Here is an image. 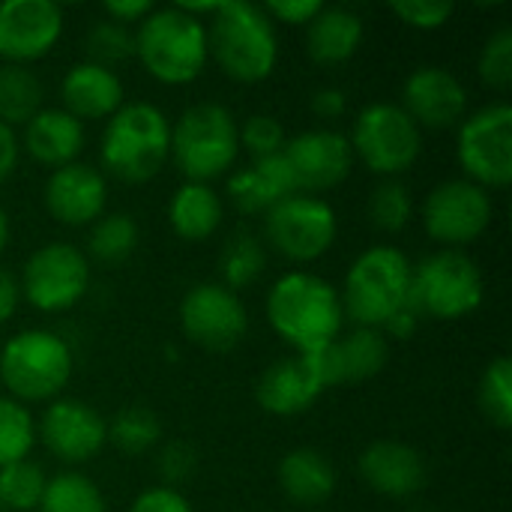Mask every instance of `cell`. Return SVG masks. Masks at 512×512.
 I'll list each match as a JSON object with an SVG mask.
<instances>
[{
    "label": "cell",
    "instance_id": "cell-1",
    "mask_svg": "<svg viewBox=\"0 0 512 512\" xmlns=\"http://www.w3.org/2000/svg\"><path fill=\"white\" fill-rule=\"evenodd\" d=\"M267 321L294 354H315L342 336L339 288L309 270L282 273L267 294Z\"/></svg>",
    "mask_w": 512,
    "mask_h": 512
},
{
    "label": "cell",
    "instance_id": "cell-2",
    "mask_svg": "<svg viewBox=\"0 0 512 512\" xmlns=\"http://www.w3.org/2000/svg\"><path fill=\"white\" fill-rule=\"evenodd\" d=\"M207 48L219 69L240 84H258L279 63V33L264 6L219 0L207 24Z\"/></svg>",
    "mask_w": 512,
    "mask_h": 512
},
{
    "label": "cell",
    "instance_id": "cell-3",
    "mask_svg": "<svg viewBox=\"0 0 512 512\" xmlns=\"http://www.w3.org/2000/svg\"><path fill=\"white\" fill-rule=\"evenodd\" d=\"M99 156L111 177L147 183L171 159V120L153 102H123L105 123Z\"/></svg>",
    "mask_w": 512,
    "mask_h": 512
},
{
    "label": "cell",
    "instance_id": "cell-4",
    "mask_svg": "<svg viewBox=\"0 0 512 512\" xmlns=\"http://www.w3.org/2000/svg\"><path fill=\"white\" fill-rule=\"evenodd\" d=\"M135 57L150 78L168 87L192 84L207 60V24L177 6L153 9L135 24Z\"/></svg>",
    "mask_w": 512,
    "mask_h": 512
},
{
    "label": "cell",
    "instance_id": "cell-5",
    "mask_svg": "<svg viewBox=\"0 0 512 512\" xmlns=\"http://www.w3.org/2000/svg\"><path fill=\"white\" fill-rule=\"evenodd\" d=\"M411 258L396 246H369L354 258L339 291L342 312L357 327L384 330V324L408 306Z\"/></svg>",
    "mask_w": 512,
    "mask_h": 512
},
{
    "label": "cell",
    "instance_id": "cell-6",
    "mask_svg": "<svg viewBox=\"0 0 512 512\" xmlns=\"http://www.w3.org/2000/svg\"><path fill=\"white\" fill-rule=\"evenodd\" d=\"M72 366V348L54 330H21L0 348V381L21 405L60 399Z\"/></svg>",
    "mask_w": 512,
    "mask_h": 512
},
{
    "label": "cell",
    "instance_id": "cell-7",
    "mask_svg": "<svg viewBox=\"0 0 512 512\" xmlns=\"http://www.w3.org/2000/svg\"><path fill=\"white\" fill-rule=\"evenodd\" d=\"M234 114L219 102L189 105L171 126V159L192 183L222 177L240 153V132Z\"/></svg>",
    "mask_w": 512,
    "mask_h": 512
},
{
    "label": "cell",
    "instance_id": "cell-8",
    "mask_svg": "<svg viewBox=\"0 0 512 512\" xmlns=\"http://www.w3.org/2000/svg\"><path fill=\"white\" fill-rule=\"evenodd\" d=\"M483 306V273L459 249H438L411 273L408 309L423 318L459 321Z\"/></svg>",
    "mask_w": 512,
    "mask_h": 512
},
{
    "label": "cell",
    "instance_id": "cell-9",
    "mask_svg": "<svg viewBox=\"0 0 512 512\" xmlns=\"http://www.w3.org/2000/svg\"><path fill=\"white\" fill-rule=\"evenodd\" d=\"M354 159L384 180H399L423 153V129L393 102L366 105L348 135Z\"/></svg>",
    "mask_w": 512,
    "mask_h": 512
},
{
    "label": "cell",
    "instance_id": "cell-10",
    "mask_svg": "<svg viewBox=\"0 0 512 512\" xmlns=\"http://www.w3.org/2000/svg\"><path fill=\"white\" fill-rule=\"evenodd\" d=\"M264 237L285 261L312 264L333 249L339 219L321 195L294 192L264 213Z\"/></svg>",
    "mask_w": 512,
    "mask_h": 512
},
{
    "label": "cell",
    "instance_id": "cell-11",
    "mask_svg": "<svg viewBox=\"0 0 512 512\" xmlns=\"http://www.w3.org/2000/svg\"><path fill=\"white\" fill-rule=\"evenodd\" d=\"M456 159L465 180L489 189H507L512 180V108L492 102L459 123Z\"/></svg>",
    "mask_w": 512,
    "mask_h": 512
},
{
    "label": "cell",
    "instance_id": "cell-12",
    "mask_svg": "<svg viewBox=\"0 0 512 512\" xmlns=\"http://www.w3.org/2000/svg\"><path fill=\"white\" fill-rule=\"evenodd\" d=\"M90 288V261L72 243L39 246L21 270L18 291L36 312L54 315L78 306Z\"/></svg>",
    "mask_w": 512,
    "mask_h": 512
},
{
    "label": "cell",
    "instance_id": "cell-13",
    "mask_svg": "<svg viewBox=\"0 0 512 512\" xmlns=\"http://www.w3.org/2000/svg\"><path fill=\"white\" fill-rule=\"evenodd\" d=\"M492 210V195L483 186L465 177L444 180L423 201V228L438 246L462 252L486 234Z\"/></svg>",
    "mask_w": 512,
    "mask_h": 512
},
{
    "label": "cell",
    "instance_id": "cell-14",
    "mask_svg": "<svg viewBox=\"0 0 512 512\" xmlns=\"http://www.w3.org/2000/svg\"><path fill=\"white\" fill-rule=\"evenodd\" d=\"M180 327L189 342L207 351H231L249 330V312L240 294L219 282H201L186 291L180 303Z\"/></svg>",
    "mask_w": 512,
    "mask_h": 512
},
{
    "label": "cell",
    "instance_id": "cell-15",
    "mask_svg": "<svg viewBox=\"0 0 512 512\" xmlns=\"http://www.w3.org/2000/svg\"><path fill=\"white\" fill-rule=\"evenodd\" d=\"M36 438L54 459L66 465H84L105 450L108 423L93 405L60 396L45 405L36 423Z\"/></svg>",
    "mask_w": 512,
    "mask_h": 512
},
{
    "label": "cell",
    "instance_id": "cell-16",
    "mask_svg": "<svg viewBox=\"0 0 512 512\" xmlns=\"http://www.w3.org/2000/svg\"><path fill=\"white\" fill-rule=\"evenodd\" d=\"M282 159L291 171L294 189L303 195L336 189L354 168L351 141L336 129H306L288 138Z\"/></svg>",
    "mask_w": 512,
    "mask_h": 512
},
{
    "label": "cell",
    "instance_id": "cell-17",
    "mask_svg": "<svg viewBox=\"0 0 512 512\" xmlns=\"http://www.w3.org/2000/svg\"><path fill=\"white\" fill-rule=\"evenodd\" d=\"M63 36V9L51 0L0 3V60L30 66L51 54Z\"/></svg>",
    "mask_w": 512,
    "mask_h": 512
},
{
    "label": "cell",
    "instance_id": "cell-18",
    "mask_svg": "<svg viewBox=\"0 0 512 512\" xmlns=\"http://www.w3.org/2000/svg\"><path fill=\"white\" fill-rule=\"evenodd\" d=\"M327 390L330 381L321 363V351H315L270 363L255 384V399L273 417H297L306 414Z\"/></svg>",
    "mask_w": 512,
    "mask_h": 512
},
{
    "label": "cell",
    "instance_id": "cell-19",
    "mask_svg": "<svg viewBox=\"0 0 512 512\" xmlns=\"http://www.w3.org/2000/svg\"><path fill=\"white\" fill-rule=\"evenodd\" d=\"M402 111L420 129H450L465 120L468 90L444 66H420L402 84Z\"/></svg>",
    "mask_w": 512,
    "mask_h": 512
},
{
    "label": "cell",
    "instance_id": "cell-20",
    "mask_svg": "<svg viewBox=\"0 0 512 512\" xmlns=\"http://www.w3.org/2000/svg\"><path fill=\"white\" fill-rule=\"evenodd\" d=\"M42 204L48 216L66 228L93 225L108 204L105 174L87 162H69L63 168H54L45 180Z\"/></svg>",
    "mask_w": 512,
    "mask_h": 512
},
{
    "label": "cell",
    "instance_id": "cell-21",
    "mask_svg": "<svg viewBox=\"0 0 512 512\" xmlns=\"http://www.w3.org/2000/svg\"><path fill=\"white\" fill-rule=\"evenodd\" d=\"M360 477L369 489H375L384 498H411L417 495L426 480L429 468L420 450L402 441H375L360 453Z\"/></svg>",
    "mask_w": 512,
    "mask_h": 512
},
{
    "label": "cell",
    "instance_id": "cell-22",
    "mask_svg": "<svg viewBox=\"0 0 512 512\" xmlns=\"http://www.w3.org/2000/svg\"><path fill=\"white\" fill-rule=\"evenodd\" d=\"M390 360V339L381 330L354 327L351 333H342L333 345L321 351V363L333 387H354L363 381H372Z\"/></svg>",
    "mask_w": 512,
    "mask_h": 512
},
{
    "label": "cell",
    "instance_id": "cell-23",
    "mask_svg": "<svg viewBox=\"0 0 512 512\" xmlns=\"http://www.w3.org/2000/svg\"><path fill=\"white\" fill-rule=\"evenodd\" d=\"M123 81L114 69H105L99 63L81 60L66 69L60 81V99L63 111H69L75 120H108L123 105Z\"/></svg>",
    "mask_w": 512,
    "mask_h": 512
},
{
    "label": "cell",
    "instance_id": "cell-24",
    "mask_svg": "<svg viewBox=\"0 0 512 512\" xmlns=\"http://www.w3.org/2000/svg\"><path fill=\"white\" fill-rule=\"evenodd\" d=\"M21 147L27 156L45 168H63L69 162H78L84 150V123L75 120L63 108H42L27 126Z\"/></svg>",
    "mask_w": 512,
    "mask_h": 512
},
{
    "label": "cell",
    "instance_id": "cell-25",
    "mask_svg": "<svg viewBox=\"0 0 512 512\" xmlns=\"http://www.w3.org/2000/svg\"><path fill=\"white\" fill-rule=\"evenodd\" d=\"M294 192L297 189L282 153L270 159H252V165L228 177V198L246 216H264Z\"/></svg>",
    "mask_w": 512,
    "mask_h": 512
},
{
    "label": "cell",
    "instance_id": "cell-26",
    "mask_svg": "<svg viewBox=\"0 0 512 512\" xmlns=\"http://www.w3.org/2000/svg\"><path fill=\"white\" fill-rule=\"evenodd\" d=\"M363 36L366 24L351 6H321L306 24V51L318 66H342L360 51Z\"/></svg>",
    "mask_w": 512,
    "mask_h": 512
},
{
    "label": "cell",
    "instance_id": "cell-27",
    "mask_svg": "<svg viewBox=\"0 0 512 512\" xmlns=\"http://www.w3.org/2000/svg\"><path fill=\"white\" fill-rule=\"evenodd\" d=\"M279 489L297 507H321L336 492V468L321 450L297 447L279 462Z\"/></svg>",
    "mask_w": 512,
    "mask_h": 512
},
{
    "label": "cell",
    "instance_id": "cell-28",
    "mask_svg": "<svg viewBox=\"0 0 512 512\" xmlns=\"http://www.w3.org/2000/svg\"><path fill=\"white\" fill-rule=\"evenodd\" d=\"M165 216H168L171 231L180 240L201 243V240H210L222 228L225 204H222L219 192L210 183H192V180H186L168 198V213Z\"/></svg>",
    "mask_w": 512,
    "mask_h": 512
},
{
    "label": "cell",
    "instance_id": "cell-29",
    "mask_svg": "<svg viewBox=\"0 0 512 512\" xmlns=\"http://www.w3.org/2000/svg\"><path fill=\"white\" fill-rule=\"evenodd\" d=\"M141 243V228L129 213H102L87 234V261L93 258L102 267L126 264Z\"/></svg>",
    "mask_w": 512,
    "mask_h": 512
},
{
    "label": "cell",
    "instance_id": "cell-30",
    "mask_svg": "<svg viewBox=\"0 0 512 512\" xmlns=\"http://www.w3.org/2000/svg\"><path fill=\"white\" fill-rule=\"evenodd\" d=\"M45 87L30 66L0 63V123L27 126L42 111Z\"/></svg>",
    "mask_w": 512,
    "mask_h": 512
},
{
    "label": "cell",
    "instance_id": "cell-31",
    "mask_svg": "<svg viewBox=\"0 0 512 512\" xmlns=\"http://www.w3.org/2000/svg\"><path fill=\"white\" fill-rule=\"evenodd\" d=\"M267 270V249L264 243L249 234V231H237L219 252V285H225L228 291H243L249 285H255Z\"/></svg>",
    "mask_w": 512,
    "mask_h": 512
},
{
    "label": "cell",
    "instance_id": "cell-32",
    "mask_svg": "<svg viewBox=\"0 0 512 512\" xmlns=\"http://www.w3.org/2000/svg\"><path fill=\"white\" fill-rule=\"evenodd\" d=\"M39 512H108L102 489L81 471H63L48 477Z\"/></svg>",
    "mask_w": 512,
    "mask_h": 512
},
{
    "label": "cell",
    "instance_id": "cell-33",
    "mask_svg": "<svg viewBox=\"0 0 512 512\" xmlns=\"http://www.w3.org/2000/svg\"><path fill=\"white\" fill-rule=\"evenodd\" d=\"M162 438V423L159 417L144 408V405H129L114 414L108 423V444L120 450L123 456H147Z\"/></svg>",
    "mask_w": 512,
    "mask_h": 512
},
{
    "label": "cell",
    "instance_id": "cell-34",
    "mask_svg": "<svg viewBox=\"0 0 512 512\" xmlns=\"http://www.w3.org/2000/svg\"><path fill=\"white\" fill-rule=\"evenodd\" d=\"M45 483V471L30 459L0 468V512H33L42 501Z\"/></svg>",
    "mask_w": 512,
    "mask_h": 512
},
{
    "label": "cell",
    "instance_id": "cell-35",
    "mask_svg": "<svg viewBox=\"0 0 512 512\" xmlns=\"http://www.w3.org/2000/svg\"><path fill=\"white\" fill-rule=\"evenodd\" d=\"M36 444V423L27 405L0 396V468L30 456Z\"/></svg>",
    "mask_w": 512,
    "mask_h": 512
},
{
    "label": "cell",
    "instance_id": "cell-36",
    "mask_svg": "<svg viewBox=\"0 0 512 512\" xmlns=\"http://www.w3.org/2000/svg\"><path fill=\"white\" fill-rule=\"evenodd\" d=\"M369 219L384 234H399L414 219V195L402 180H381L369 198Z\"/></svg>",
    "mask_w": 512,
    "mask_h": 512
},
{
    "label": "cell",
    "instance_id": "cell-37",
    "mask_svg": "<svg viewBox=\"0 0 512 512\" xmlns=\"http://www.w3.org/2000/svg\"><path fill=\"white\" fill-rule=\"evenodd\" d=\"M84 48H87L90 63L114 69V66L126 63L129 57H135V36L129 27L99 18V21H93V27L84 36Z\"/></svg>",
    "mask_w": 512,
    "mask_h": 512
},
{
    "label": "cell",
    "instance_id": "cell-38",
    "mask_svg": "<svg viewBox=\"0 0 512 512\" xmlns=\"http://www.w3.org/2000/svg\"><path fill=\"white\" fill-rule=\"evenodd\" d=\"M480 408L492 426H512V363L510 357H495L480 378Z\"/></svg>",
    "mask_w": 512,
    "mask_h": 512
},
{
    "label": "cell",
    "instance_id": "cell-39",
    "mask_svg": "<svg viewBox=\"0 0 512 512\" xmlns=\"http://www.w3.org/2000/svg\"><path fill=\"white\" fill-rule=\"evenodd\" d=\"M477 72L483 84L492 90H507L512 84V30L498 27L486 42L477 57Z\"/></svg>",
    "mask_w": 512,
    "mask_h": 512
},
{
    "label": "cell",
    "instance_id": "cell-40",
    "mask_svg": "<svg viewBox=\"0 0 512 512\" xmlns=\"http://www.w3.org/2000/svg\"><path fill=\"white\" fill-rule=\"evenodd\" d=\"M237 132H240V150H249L252 159L279 156L288 141L282 123L273 114H252L237 126Z\"/></svg>",
    "mask_w": 512,
    "mask_h": 512
},
{
    "label": "cell",
    "instance_id": "cell-41",
    "mask_svg": "<svg viewBox=\"0 0 512 512\" xmlns=\"http://www.w3.org/2000/svg\"><path fill=\"white\" fill-rule=\"evenodd\" d=\"M390 9L396 18H402L414 30H438L456 12L450 0H396L390 3Z\"/></svg>",
    "mask_w": 512,
    "mask_h": 512
},
{
    "label": "cell",
    "instance_id": "cell-42",
    "mask_svg": "<svg viewBox=\"0 0 512 512\" xmlns=\"http://www.w3.org/2000/svg\"><path fill=\"white\" fill-rule=\"evenodd\" d=\"M156 471L162 477V486H171L177 489L180 483H186L195 471H198V453L192 444L186 441H171L159 450V459H156Z\"/></svg>",
    "mask_w": 512,
    "mask_h": 512
},
{
    "label": "cell",
    "instance_id": "cell-43",
    "mask_svg": "<svg viewBox=\"0 0 512 512\" xmlns=\"http://www.w3.org/2000/svg\"><path fill=\"white\" fill-rule=\"evenodd\" d=\"M129 512H192V504L180 489L150 486L129 504Z\"/></svg>",
    "mask_w": 512,
    "mask_h": 512
},
{
    "label": "cell",
    "instance_id": "cell-44",
    "mask_svg": "<svg viewBox=\"0 0 512 512\" xmlns=\"http://www.w3.org/2000/svg\"><path fill=\"white\" fill-rule=\"evenodd\" d=\"M321 0H270L264 3V12L270 15V21L279 24H309L318 12H321Z\"/></svg>",
    "mask_w": 512,
    "mask_h": 512
},
{
    "label": "cell",
    "instance_id": "cell-45",
    "mask_svg": "<svg viewBox=\"0 0 512 512\" xmlns=\"http://www.w3.org/2000/svg\"><path fill=\"white\" fill-rule=\"evenodd\" d=\"M153 9H156V6H153L150 0H108V3H102V15H105L108 21L123 24V27L138 24V21L147 18Z\"/></svg>",
    "mask_w": 512,
    "mask_h": 512
},
{
    "label": "cell",
    "instance_id": "cell-46",
    "mask_svg": "<svg viewBox=\"0 0 512 512\" xmlns=\"http://www.w3.org/2000/svg\"><path fill=\"white\" fill-rule=\"evenodd\" d=\"M309 105H312V114H315V117L336 120V117L345 114L348 96H345V90H339V87H321V90L312 93V102H309Z\"/></svg>",
    "mask_w": 512,
    "mask_h": 512
},
{
    "label": "cell",
    "instance_id": "cell-47",
    "mask_svg": "<svg viewBox=\"0 0 512 512\" xmlns=\"http://www.w3.org/2000/svg\"><path fill=\"white\" fill-rule=\"evenodd\" d=\"M18 156H21V141H18L15 129L0 123V186L15 174Z\"/></svg>",
    "mask_w": 512,
    "mask_h": 512
},
{
    "label": "cell",
    "instance_id": "cell-48",
    "mask_svg": "<svg viewBox=\"0 0 512 512\" xmlns=\"http://www.w3.org/2000/svg\"><path fill=\"white\" fill-rule=\"evenodd\" d=\"M18 300H21V291H18V279L0 267V327L15 315L18 309Z\"/></svg>",
    "mask_w": 512,
    "mask_h": 512
},
{
    "label": "cell",
    "instance_id": "cell-49",
    "mask_svg": "<svg viewBox=\"0 0 512 512\" xmlns=\"http://www.w3.org/2000/svg\"><path fill=\"white\" fill-rule=\"evenodd\" d=\"M417 324H420V315H417V312H411V309L405 306L402 312H396V315L384 324V330H381V333H384L387 339L405 342V339H411V336H414Z\"/></svg>",
    "mask_w": 512,
    "mask_h": 512
},
{
    "label": "cell",
    "instance_id": "cell-50",
    "mask_svg": "<svg viewBox=\"0 0 512 512\" xmlns=\"http://www.w3.org/2000/svg\"><path fill=\"white\" fill-rule=\"evenodd\" d=\"M9 234H12V225H9V216H6V210H3V204H0V255H3L6 246H9Z\"/></svg>",
    "mask_w": 512,
    "mask_h": 512
}]
</instances>
